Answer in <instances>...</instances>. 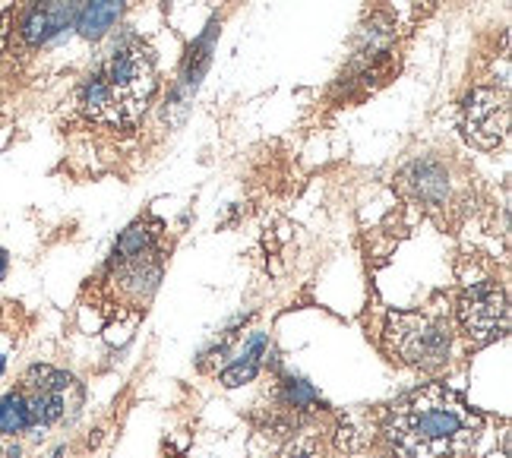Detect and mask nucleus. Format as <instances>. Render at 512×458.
<instances>
[{"label":"nucleus","instance_id":"f257e3e1","mask_svg":"<svg viewBox=\"0 0 512 458\" xmlns=\"http://www.w3.org/2000/svg\"><path fill=\"white\" fill-rule=\"evenodd\" d=\"M481 427V414L440 383L405 395L386 421L389 443L402 458H465Z\"/></svg>","mask_w":512,"mask_h":458},{"label":"nucleus","instance_id":"f03ea898","mask_svg":"<svg viewBox=\"0 0 512 458\" xmlns=\"http://www.w3.org/2000/svg\"><path fill=\"white\" fill-rule=\"evenodd\" d=\"M155 89V64L149 48L127 42L117 48L108 64L83 86V111L102 124H133L146 111Z\"/></svg>","mask_w":512,"mask_h":458},{"label":"nucleus","instance_id":"7ed1b4c3","mask_svg":"<svg viewBox=\"0 0 512 458\" xmlns=\"http://www.w3.org/2000/svg\"><path fill=\"white\" fill-rule=\"evenodd\" d=\"M386 342L411 367H440L449 357V320L437 313H392Z\"/></svg>","mask_w":512,"mask_h":458},{"label":"nucleus","instance_id":"20e7f679","mask_svg":"<svg viewBox=\"0 0 512 458\" xmlns=\"http://www.w3.org/2000/svg\"><path fill=\"white\" fill-rule=\"evenodd\" d=\"M459 323L468 342L487 345L509 329V301L506 291L497 285H475L459 301Z\"/></svg>","mask_w":512,"mask_h":458},{"label":"nucleus","instance_id":"39448f33","mask_svg":"<svg viewBox=\"0 0 512 458\" xmlns=\"http://www.w3.org/2000/svg\"><path fill=\"white\" fill-rule=\"evenodd\" d=\"M462 130L468 136L471 146H478L484 152L497 149L506 130H509V102L503 92L494 89H475L465 102V117H462Z\"/></svg>","mask_w":512,"mask_h":458},{"label":"nucleus","instance_id":"423d86ee","mask_svg":"<svg viewBox=\"0 0 512 458\" xmlns=\"http://www.w3.org/2000/svg\"><path fill=\"white\" fill-rule=\"evenodd\" d=\"M76 19V0H42L23 23V35L29 45H42L51 35L67 29Z\"/></svg>","mask_w":512,"mask_h":458},{"label":"nucleus","instance_id":"0eeeda50","mask_svg":"<svg viewBox=\"0 0 512 458\" xmlns=\"http://www.w3.org/2000/svg\"><path fill=\"white\" fill-rule=\"evenodd\" d=\"M402 184L405 190H411V196H418L421 203H430V206H440L449 193L446 171L437 162H415L402 174Z\"/></svg>","mask_w":512,"mask_h":458},{"label":"nucleus","instance_id":"6e6552de","mask_svg":"<svg viewBox=\"0 0 512 458\" xmlns=\"http://www.w3.org/2000/svg\"><path fill=\"white\" fill-rule=\"evenodd\" d=\"M121 10H124V0H89L83 13L76 16V29H80L83 38H92L95 42V38H102L117 23Z\"/></svg>","mask_w":512,"mask_h":458},{"label":"nucleus","instance_id":"1a4fd4ad","mask_svg":"<svg viewBox=\"0 0 512 458\" xmlns=\"http://www.w3.org/2000/svg\"><path fill=\"white\" fill-rule=\"evenodd\" d=\"M26 408H29V421L38 427H48L64 417V392H51V389H26Z\"/></svg>","mask_w":512,"mask_h":458},{"label":"nucleus","instance_id":"9d476101","mask_svg":"<svg viewBox=\"0 0 512 458\" xmlns=\"http://www.w3.org/2000/svg\"><path fill=\"white\" fill-rule=\"evenodd\" d=\"M26 427H32L26 398L23 392H13L0 402V433H23Z\"/></svg>","mask_w":512,"mask_h":458},{"label":"nucleus","instance_id":"9b49d317","mask_svg":"<svg viewBox=\"0 0 512 458\" xmlns=\"http://www.w3.org/2000/svg\"><path fill=\"white\" fill-rule=\"evenodd\" d=\"M26 389H51V392H67L73 386V376L54 370V367H45V364H35L26 370L23 376Z\"/></svg>","mask_w":512,"mask_h":458},{"label":"nucleus","instance_id":"f8f14e48","mask_svg":"<svg viewBox=\"0 0 512 458\" xmlns=\"http://www.w3.org/2000/svg\"><path fill=\"white\" fill-rule=\"evenodd\" d=\"M149 241H152V234L143 228V225H133L130 231H124V237L117 241V250H114V260H136V256H143L149 250Z\"/></svg>","mask_w":512,"mask_h":458},{"label":"nucleus","instance_id":"ddd939ff","mask_svg":"<svg viewBox=\"0 0 512 458\" xmlns=\"http://www.w3.org/2000/svg\"><path fill=\"white\" fill-rule=\"evenodd\" d=\"M256 370H260V364L256 361H238L234 367H228L219 380H222V386L225 389H234V386H244V383H250L253 376H256Z\"/></svg>","mask_w":512,"mask_h":458},{"label":"nucleus","instance_id":"4468645a","mask_svg":"<svg viewBox=\"0 0 512 458\" xmlns=\"http://www.w3.org/2000/svg\"><path fill=\"white\" fill-rule=\"evenodd\" d=\"M282 458H320V440H317V436L304 433V436H298L294 443L285 446Z\"/></svg>","mask_w":512,"mask_h":458},{"label":"nucleus","instance_id":"2eb2a0df","mask_svg":"<svg viewBox=\"0 0 512 458\" xmlns=\"http://www.w3.org/2000/svg\"><path fill=\"white\" fill-rule=\"evenodd\" d=\"M288 398H291V405L294 408H304V405H313L317 402V395H313V389L307 383H291L288 386Z\"/></svg>","mask_w":512,"mask_h":458},{"label":"nucleus","instance_id":"dca6fc26","mask_svg":"<svg viewBox=\"0 0 512 458\" xmlns=\"http://www.w3.org/2000/svg\"><path fill=\"white\" fill-rule=\"evenodd\" d=\"M4 42H7V10L0 7V51H4Z\"/></svg>","mask_w":512,"mask_h":458},{"label":"nucleus","instance_id":"f3484780","mask_svg":"<svg viewBox=\"0 0 512 458\" xmlns=\"http://www.w3.org/2000/svg\"><path fill=\"white\" fill-rule=\"evenodd\" d=\"M4 275H7V253L0 250V278H4Z\"/></svg>","mask_w":512,"mask_h":458},{"label":"nucleus","instance_id":"a211bd4d","mask_svg":"<svg viewBox=\"0 0 512 458\" xmlns=\"http://www.w3.org/2000/svg\"><path fill=\"white\" fill-rule=\"evenodd\" d=\"M7 458H19V449H10V452H7Z\"/></svg>","mask_w":512,"mask_h":458},{"label":"nucleus","instance_id":"6ab92c4d","mask_svg":"<svg viewBox=\"0 0 512 458\" xmlns=\"http://www.w3.org/2000/svg\"><path fill=\"white\" fill-rule=\"evenodd\" d=\"M0 373H4V357H0Z\"/></svg>","mask_w":512,"mask_h":458}]
</instances>
